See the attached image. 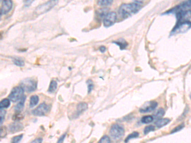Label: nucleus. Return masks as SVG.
I'll return each mask as SVG.
<instances>
[{
	"label": "nucleus",
	"mask_w": 191,
	"mask_h": 143,
	"mask_svg": "<svg viewBox=\"0 0 191 143\" xmlns=\"http://www.w3.org/2000/svg\"><path fill=\"white\" fill-rule=\"evenodd\" d=\"M13 61H14V63L17 66L22 67L24 66V61L21 60V58H14Z\"/></svg>",
	"instance_id": "22"
},
{
	"label": "nucleus",
	"mask_w": 191,
	"mask_h": 143,
	"mask_svg": "<svg viewBox=\"0 0 191 143\" xmlns=\"http://www.w3.org/2000/svg\"><path fill=\"white\" fill-rule=\"evenodd\" d=\"M183 125H179V126H178V127H176V128H175L173 131H172V133H175V132H177L178 131H180L181 129H182L183 128Z\"/></svg>",
	"instance_id": "30"
},
{
	"label": "nucleus",
	"mask_w": 191,
	"mask_h": 143,
	"mask_svg": "<svg viewBox=\"0 0 191 143\" xmlns=\"http://www.w3.org/2000/svg\"><path fill=\"white\" fill-rule=\"evenodd\" d=\"M106 47H105L104 46H101L100 47V52L101 53H104V52H105V51H106Z\"/></svg>",
	"instance_id": "33"
},
{
	"label": "nucleus",
	"mask_w": 191,
	"mask_h": 143,
	"mask_svg": "<svg viewBox=\"0 0 191 143\" xmlns=\"http://www.w3.org/2000/svg\"><path fill=\"white\" fill-rule=\"evenodd\" d=\"M112 43L117 45L119 47L121 50L125 49L128 47V44L126 42V41L125 40H124V39H122V38L119 39V40H116L115 42H113Z\"/></svg>",
	"instance_id": "13"
},
{
	"label": "nucleus",
	"mask_w": 191,
	"mask_h": 143,
	"mask_svg": "<svg viewBox=\"0 0 191 143\" xmlns=\"http://www.w3.org/2000/svg\"><path fill=\"white\" fill-rule=\"evenodd\" d=\"M170 121V120L168 118H160L157 120L155 122V126L158 128H161L163 126H165Z\"/></svg>",
	"instance_id": "14"
},
{
	"label": "nucleus",
	"mask_w": 191,
	"mask_h": 143,
	"mask_svg": "<svg viewBox=\"0 0 191 143\" xmlns=\"http://www.w3.org/2000/svg\"><path fill=\"white\" fill-rule=\"evenodd\" d=\"M190 10L191 11V0H190Z\"/></svg>",
	"instance_id": "35"
},
{
	"label": "nucleus",
	"mask_w": 191,
	"mask_h": 143,
	"mask_svg": "<svg viewBox=\"0 0 191 143\" xmlns=\"http://www.w3.org/2000/svg\"><path fill=\"white\" fill-rule=\"evenodd\" d=\"M125 130L122 125L118 124H114L111 126L110 134L111 138L114 140H119L121 139L124 134Z\"/></svg>",
	"instance_id": "4"
},
{
	"label": "nucleus",
	"mask_w": 191,
	"mask_h": 143,
	"mask_svg": "<svg viewBox=\"0 0 191 143\" xmlns=\"http://www.w3.org/2000/svg\"><path fill=\"white\" fill-rule=\"evenodd\" d=\"M157 106V103L155 101L148 102L145 104V105L143 106L141 109H140V112L142 113L151 112L155 109Z\"/></svg>",
	"instance_id": "8"
},
{
	"label": "nucleus",
	"mask_w": 191,
	"mask_h": 143,
	"mask_svg": "<svg viewBox=\"0 0 191 143\" xmlns=\"http://www.w3.org/2000/svg\"><path fill=\"white\" fill-rule=\"evenodd\" d=\"M10 105V99H3L1 102H0V107L1 108H7Z\"/></svg>",
	"instance_id": "19"
},
{
	"label": "nucleus",
	"mask_w": 191,
	"mask_h": 143,
	"mask_svg": "<svg viewBox=\"0 0 191 143\" xmlns=\"http://www.w3.org/2000/svg\"><path fill=\"white\" fill-rule=\"evenodd\" d=\"M114 0H97V5L99 6L106 7L112 4Z\"/></svg>",
	"instance_id": "16"
},
{
	"label": "nucleus",
	"mask_w": 191,
	"mask_h": 143,
	"mask_svg": "<svg viewBox=\"0 0 191 143\" xmlns=\"http://www.w3.org/2000/svg\"><path fill=\"white\" fill-rule=\"evenodd\" d=\"M23 137V135L22 134H21L19 135H17V136H15V137H14V138L12 139V142H14V143H17V142H19L21 141L22 138Z\"/></svg>",
	"instance_id": "27"
},
{
	"label": "nucleus",
	"mask_w": 191,
	"mask_h": 143,
	"mask_svg": "<svg viewBox=\"0 0 191 143\" xmlns=\"http://www.w3.org/2000/svg\"><path fill=\"white\" fill-rule=\"evenodd\" d=\"M24 118V115H21V113H16L12 117V119L15 121H19Z\"/></svg>",
	"instance_id": "23"
},
{
	"label": "nucleus",
	"mask_w": 191,
	"mask_h": 143,
	"mask_svg": "<svg viewBox=\"0 0 191 143\" xmlns=\"http://www.w3.org/2000/svg\"><path fill=\"white\" fill-rule=\"evenodd\" d=\"M34 0H24V4L25 6H29Z\"/></svg>",
	"instance_id": "31"
},
{
	"label": "nucleus",
	"mask_w": 191,
	"mask_h": 143,
	"mask_svg": "<svg viewBox=\"0 0 191 143\" xmlns=\"http://www.w3.org/2000/svg\"><path fill=\"white\" fill-rule=\"evenodd\" d=\"M50 109V106L47 104L43 102L39 105L36 109L32 111V114L35 116H42L47 114Z\"/></svg>",
	"instance_id": "7"
},
{
	"label": "nucleus",
	"mask_w": 191,
	"mask_h": 143,
	"mask_svg": "<svg viewBox=\"0 0 191 143\" xmlns=\"http://www.w3.org/2000/svg\"><path fill=\"white\" fill-rule=\"evenodd\" d=\"M111 142V140L110 139V138L108 137V136L107 135H104L103 136V137L100 140V141H99V142H106V143H109Z\"/></svg>",
	"instance_id": "26"
},
{
	"label": "nucleus",
	"mask_w": 191,
	"mask_h": 143,
	"mask_svg": "<svg viewBox=\"0 0 191 143\" xmlns=\"http://www.w3.org/2000/svg\"><path fill=\"white\" fill-rule=\"evenodd\" d=\"M0 115H1V120H0V123L1 125L3 123V121H4V118H5V116L6 114V111L3 109V108H1V110H0Z\"/></svg>",
	"instance_id": "28"
},
{
	"label": "nucleus",
	"mask_w": 191,
	"mask_h": 143,
	"mask_svg": "<svg viewBox=\"0 0 191 143\" xmlns=\"http://www.w3.org/2000/svg\"><path fill=\"white\" fill-rule=\"evenodd\" d=\"M154 130H155V127L154 126H152V125L147 126L144 128V134H147L150 132L154 131Z\"/></svg>",
	"instance_id": "24"
},
{
	"label": "nucleus",
	"mask_w": 191,
	"mask_h": 143,
	"mask_svg": "<svg viewBox=\"0 0 191 143\" xmlns=\"http://www.w3.org/2000/svg\"><path fill=\"white\" fill-rule=\"evenodd\" d=\"M164 113H165V111H164V110L162 108L159 109L155 114V118L157 120H159V119L161 118V117H162L164 116Z\"/></svg>",
	"instance_id": "20"
},
{
	"label": "nucleus",
	"mask_w": 191,
	"mask_h": 143,
	"mask_svg": "<svg viewBox=\"0 0 191 143\" xmlns=\"http://www.w3.org/2000/svg\"><path fill=\"white\" fill-rule=\"evenodd\" d=\"M21 86L26 92L31 93L36 89L37 81L32 78H28L21 81Z\"/></svg>",
	"instance_id": "3"
},
{
	"label": "nucleus",
	"mask_w": 191,
	"mask_h": 143,
	"mask_svg": "<svg viewBox=\"0 0 191 143\" xmlns=\"http://www.w3.org/2000/svg\"><path fill=\"white\" fill-rule=\"evenodd\" d=\"M57 82L55 80H52L50 81V83L48 92H49L50 93L54 92L55 91H56V90L57 89Z\"/></svg>",
	"instance_id": "17"
},
{
	"label": "nucleus",
	"mask_w": 191,
	"mask_h": 143,
	"mask_svg": "<svg viewBox=\"0 0 191 143\" xmlns=\"http://www.w3.org/2000/svg\"><path fill=\"white\" fill-rule=\"evenodd\" d=\"M58 1L59 0H49V2L38 6L35 9V14L37 15H40L48 12L57 4Z\"/></svg>",
	"instance_id": "2"
},
{
	"label": "nucleus",
	"mask_w": 191,
	"mask_h": 143,
	"mask_svg": "<svg viewBox=\"0 0 191 143\" xmlns=\"http://www.w3.org/2000/svg\"><path fill=\"white\" fill-rule=\"evenodd\" d=\"M42 138H39V139H36L35 140H34L32 141V142H42Z\"/></svg>",
	"instance_id": "34"
},
{
	"label": "nucleus",
	"mask_w": 191,
	"mask_h": 143,
	"mask_svg": "<svg viewBox=\"0 0 191 143\" xmlns=\"http://www.w3.org/2000/svg\"><path fill=\"white\" fill-rule=\"evenodd\" d=\"M154 118L152 116H145L142 118L141 121L143 123H150L154 121Z\"/></svg>",
	"instance_id": "18"
},
{
	"label": "nucleus",
	"mask_w": 191,
	"mask_h": 143,
	"mask_svg": "<svg viewBox=\"0 0 191 143\" xmlns=\"http://www.w3.org/2000/svg\"><path fill=\"white\" fill-rule=\"evenodd\" d=\"M66 135H67V134H64L63 135H61V137H60V138H59V140H58V142H63L64 141V139L65 137H66Z\"/></svg>",
	"instance_id": "32"
},
{
	"label": "nucleus",
	"mask_w": 191,
	"mask_h": 143,
	"mask_svg": "<svg viewBox=\"0 0 191 143\" xmlns=\"http://www.w3.org/2000/svg\"><path fill=\"white\" fill-rule=\"evenodd\" d=\"M13 3L12 0H3L1 7V15L6 14L12 9Z\"/></svg>",
	"instance_id": "9"
},
{
	"label": "nucleus",
	"mask_w": 191,
	"mask_h": 143,
	"mask_svg": "<svg viewBox=\"0 0 191 143\" xmlns=\"http://www.w3.org/2000/svg\"><path fill=\"white\" fill-rule=\"evenodd\" d=\"M87 85H88V93L89 94V93H90L91 91L93 90L94 86V84H93V81H92L91 80H87Z\"/></svg>",
	"instance_id": "25"
},
{
	"label": "nucleus",
	"mask_w": 191,
	"mask_h": 143,
	"mask_svg": "<svg viewBox=\"0 0 191 143\" xmlns=\"http://www.w3.org/2000/svg\"><path fill=\"white\" fill-rule=\"evenodd\" d=\"M24 88L21 87H15L12 89L9 95V99L14 102H16L21 99L22 97L24 95Z\"/></svg>",
	"instance_id": "5"
},
{
	"label": "nucleus",
	"mask_w": 191,
	"mask_h": 143,
	"mask_svg": "<svg viewBox=\"0 0 191 143\" xmlns=\"http://www.w3.org/2000/svg\"><path fill=\"white\" fill-rule=\"evenodd\" d=\"M26 96L24 95L21 98V99L19 101L17 105L15 106L14 110L16 113H21L22 111V110L23 109L24 106V103L26 101Z\"/></svg>",
	"instance_id": "11"
},
{
	"label": "nucleus",
	"mask_w": 191,
	"mask_h": 143,
	"mask_svg": "<svg viewBox=\"0 0 191 143\" xmlns=\"http://www.w3.org/2000/svg\"><path fill=\"white\" fill-rule=\"evenodd\" d=\"M117 20V15L115 12H108L103 18V25L104 27L109 28L113 25Z\"/></svg>",
	"instance_id": "6"
},
{
	"label": "nucleus",
	"mask_w": 191,
	"mask_h": 143,
	"mask_svg": "<svg viewBox=\"0 0 191 143\" xmlns=\"http://www.w3.org/2000/svg\"><path fill=\"white\" fill-rule=\"evenodd\" d=\"M7 131H6V128L5 127H1V132H0V136L1 138H4L5 136L6 135Z\"/></svg>",
	"instance_id": "29"
},
{
	"label": "nucleus",
	"mask_w": 191,
	"mask_h": 143,
	"mask_svg": "<svg viewBox=\"0 0 191 143\" xmlns=\"http://www.w3.org/2000/svg\"><path fill=\"white\" fill-rule=\"evenodd\" d=\"M87 108H88V105H87V103L84 102L79 103L77 106V116L80 115L81 113H82L85 111H86Z\"/></svg>",
	"instance_id": "12"
},
{
	"label": "nucleus",
	"mask_w": 191,
	"mask_h": 143,
	"mask_svg": "<svg viewBox=\"0 0 191 143\" xmlns=\"http://www.w3.org/2000/svg\"><path fill=\"white\" fill-rule=\"evenodd\" d=\"M190 98H191V94H190Z\"/></svg>",
	"instance_id": "36"
},
{
	"label": "nucleus",
	"mask_w": 191,
	"mask_h": 143,
	"mask_svg": "<svg viewBox=\"0 0 191 143\" xmlns=\"http://www.w3.org/2000/svg\"><path fill=\"white\" fill-rule=\"evenodd\" d=\"M23 129V126L21 123L18 122L14 123L11 124L9 127V131L11 133H16L19 131H21Z\"/></svg>",
	"instance_id": "10"
},
{
	"label": "nucleus",
	"mask_w": 191,
	"mask_h": 143,
	"mask_svg": "<svg viewBox=\"0 0 191 143\" xmlns=\"http://www.w3.org/2000/svg\"><path fill=\"white\" fill-rule=\"evenodd\" d=\"M39 102V97L36 95H32L30 98L29 101V106L30 108H33L36 105H38V103Z\"/></svg>",
	"instance_id": "15"
},
{
	"label": "nucleus",
	"mask_w": 191,
	"mask_h": 143,
	"mask_svg": "<svg viewBox=\"0 0 191 143\" xmlns=\"http://www.w3.org/2000/svg\"><path fill=\"white\" fill-rule=\"evenodd\" d=\"M138 136H139V133H138V132H133V133H131V134H129L128 137L126 138V139H125V142H128L129 140L132 139H134V138H138Z\"/></svg>",
	"instance_id": "21"
},
{
	"label": "nucleus",
	"mask_w": 191,
	"mask_h": 143,
	"mask_svg": "<svg viewBox=\"0 0 191 143\" xmlns=\"http://www.w3.org/2000/svg\"><path fill=\"white\" fill-rule=\"evenodd\" d=\"M142 5V2L139 1H135L131 4H122L118 9V14L122 18H126L136 14L141 9Z\"/></svg>",
	"instance_id": "1"
}]
</instances>
